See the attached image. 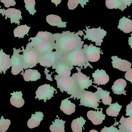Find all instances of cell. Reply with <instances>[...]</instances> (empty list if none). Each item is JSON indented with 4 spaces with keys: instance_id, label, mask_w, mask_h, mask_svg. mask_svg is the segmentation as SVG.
<instances>
[{
    "instance_id": "cell-31",
    "label": "cell",
    "mask_w": 132,
    "mask_h": 132,
    "mask_svg": "<svg viewBox=\"0 0 132 132\" xmlns=\"http://www.w3.org/2000/svg\"><path fill=\"white\" fill-rule=\"evenodd\" d=\"M122 108V105L116 102L111 104L106 110V114L109 116L117 117Z\"/></svg>"
},
{
    "instance_id": "cell-5",
    "label": "cell",
    "mask_w": 132,
    "mask_h": 132,
    "mask_svg": "<svg viewBox=\"0 0 132 132\" xmlns=\"http://www.w3.org/2000/svg\"><path fill=\"white\" fill-rule=\"evenodd\" d=\"M80 100V105H84L85 107H89L95 109V110H99L98 108L101 98L98 94L96 92L93 93L84 90L81 91L79 95Z\"/></svg>"
},
{
    "instance_id": "cell-25",
    "label": "cell",
    "mask_w": 132,
    "mask_h": 132,
    "mask_svg": "<svg viewBox=\"0 0 132 132\" xmlns=\"http://www.w3.org/2000/svg\"><path fill=\"white\" fill-rule=\"evenodd\" d=\"M23 76L25 81H36L41 78V75L37 70L29 68L26 70Z\"/></svg>"
},
{
    "instance_id": "cell-30",
    "label": "cell",
    "mask_w": 132,
    "mask_h": 132,
    "mask_svg": "<svg viewBox=\"0 0 132 132\" xmlns=\"http://www.w3.org/2000/svg\"><path fill=\"white\" fill-rule=\"evenodd\" d=\"M31 27L27 26L26 24L18 26L14 30V36L18 37L19 39L23 38L26 35L28 36L29 31Z\"/></svg>"
},
{
    "instance_id": "cell-18",
    "label": "cell",
    "mask_w": 132,
    "mask_h": 132,
    "mask_svg": "<svg viewBox=\"0 0 132 132\" xmlns=\"http://www.w3.org/2000/svg\"><path fill=\"white\" fill-rule=\"evenodd\" d=\"M10 55H8L3 52L1 49L0 50V73L2 72L4 74L6 73V71H7L11 66Z\"/></svg>"
},
{
    "instance_id": "cell-24",
    "label": "cell",
    "mask_w": 132,
    "mask_h": 132,
    "mask_svg": "<svg viewBox=\"0 0 132 132\" xmlns=\"http://www.w3.org/2000/svg\"><path fill=\"white\" fill-rule=\"evenodd\" d=\"M69 98L64 99L62 101L60 110L62 111L65 114L70 115L75 112L76 105L74 103L68 100Z\"/></svg>"
},
{
    "instance_id": "cell-33",
    "label": "cell",
    "mask_w": 132,
    "mask_h": 132,
    "mask_svg": "<svg viewBox=\"0 0 132 132\" xmlns=\"http://www.w3.org/2000/svg\"><path fill=\"white\" fill-rule=\"evenodd\" d=\"M105 5L109 9H119L123 11L127 7L124 6L118 0H106Z\"/></svg>"
},
{
    "instance_id": "cell-7",
    "label": "cell",
    "mask_w": 132,
    "mask_h": 132,
    "mask_svg": "<svg viewBox=\"0 0 132 132\" xmlns=\"http://www.w3.org/2000/svg\"><path fill=\"white\" fill-rule=\"evenodd\" d=\"M86 31L84 30L86 34V35H84V39H87L92 42H95L96 46H101L104 37L106 36L107 32L104 29H101V27L97 28L89 29L88 27L86 26Z\"/></svg>"
},
{
    "instance_id": "cell-12",
    "label": "cell",
    "mask_w": 132,
    "mask_h": 132,
    "mask_svg": "<svg viewBox=\"0 0 132 132\" xmlns=\"http://www.w3.org/2000/svg\"><path fill=\"white\" fill-rule=\"evenodd\" d=\"M52 67V69H55V71L60 77H69L71 74V70L73 68V66L63 60L60 58L55 64Z\"/></svg>"
},
{
    "instance_id": "cell-15",
    "label": "cell",
    "mask_w": 132,
    "mask_h": 132,
    "mask_svg": "<svg viewBox=\"0 0 132 132\" xmlns=\"http://www.w3.org/2000/svg\"><path fill=\"white\" fill-rule=\"evenodd\" d=\"M92 77L94 78L93 83L98 85H105L109 80V76L104 70L97 69L92 73Z\"/></svg>"
},
{
    "instance_id": "cell-40",
    "label": "cell",
    "mask_w": 132,
    "mask_h": 132,
    "mask_svg": "<svg viewBox=\"0 0 132 132\" xmlns=\"http://www.w3.org/2000/svg\"><path fill=\"white\" fill-rule=\"evenodd\" d=\"M126 116L132 117V101L126 106Z\"/></svg>"
},
{
    "instance_id": "cell-6",
    "label": "cell",
    "mask_w": 132,
    "mask_h": 132,
    "mask_svg": "<svg viewBox=\"0 0 132 132\" xmlns=\"http://www.w3.org/2000/svg\"><path fill=\"white\" fill-rule=\"evenodd\" d=\"M31 40V41L28 43V45L34 48L40 55L53 51L56 48L55 43L40 40L35 37H31L29 41Z\"/></svg>"
},
{
    "instance_id": "cell-39",
    "label": "cell",
    "mask_w": 132,
    "mask_h": 132,
    "mask_svg": "<svg viewBox=\"0 0 132 132\" xmlns=\"http://www.w3.org/2000/svg\"><path fill=\"white\" fill-rule=\"evenodd\" d=\"M125 78L127 80L130 81L132 84V68H130L126 71Z\"/></svg>"
},
{
    "instance_id": "cell-27",
    "label": "cell",
    "mask_w": 132,
    "mask_h": 132,
    "mask_svg": "<svg viewBox=\"0 0 132 132\" xmlns=\"http://www.w3.org/2000/svg\"><path fill=\"white\" fill-rule=\"evenodd\" d=\"M96 88L97 91L96 92L100 97L101 99L102 100V102L105 105H110L111 104L112 98L110 96V92L107 90H104L101 88L97 87V86L92 85Z\"/></svg>"
},
{
    "instance_id": "cell-4",
    "label": "cell",
    "mask_w": 132,
    "mask_h": 132,
    "mask_svg": "<svg viewBox=\"0 0 132 132\" xmlns=\"http://www.w3.org/2000/svg\"><path fill=\"white\" fill-rule=\"evenodd\" d=\"M22 50L21 52H23V60L24 62V69L31 68L36 66L39 63L40 54L29 45H26V48L24 49V46L21 47Z\"/></svg>"
},
{
    "instance_id": "cell-14",
    "label": "cell",
    "mask_w": 132,
    "mask_h": 132,
    "mask_svg": "<svg viewBox=\"0 0 132 132\" xmlns=\"http://www.w3.org/2000/svg\"><path fill=\"white\" fill-rule=\"evenodd\" d=\"M0 13L2 14L3 16L5 15V19H7V18H10L11 24L15 23L20 25V19L22 20L21 15V12L20 10L14 8H9L7 10L5 9H1Z\"/></svg>"
},
{
    "instance_id": "cell-19",
    "label": "cell",
    "mask_w": 132,
    "mask_h": 132,
    "mask_svg": "<svg viewBox=\"0 0 132 132\" xmlns=\"http://www.w3.org/2000/svg\"><path fill=\"white\" fill-rule=\"evenodd\" d=\"M127 85L126 81L122 78L116 80L112 87V91L115 94H123L126 95V91L125 90V88Z\"/></svg>"
},
{
    "instance_id": "cell-3",
    "label": "cell",
    "mask_w": 132,
    "mask_h": 132,
    "mask_svg": "<svg viewBox=\"0 0 132 132\" xmlns=\"http://www.w3.org/2000/svg\"><path fill=\"white\" fill-rule=\"evenodd\" d=\"M62 59L73 66H77L82 69L87 67L93 68V67L87 60L82 48L75 50L67 53Z\"/></svg>"
},
{
    "instance_id": "cell-32",
    "label": "cell",
    "mask_w": 132,
    "mask_h": 132,
    "mask_svg": "<svg viewBox=\"0 0 132 132\" xmlns=\"http://www.w3.org/2000/svg\"><path fill=\"white\" fill-rule=\"evenodd\" d=\"M35 37L40 40L55 43V39L54 34L49 32H39Z\"/></svg>"
},
{
    "instance_id": "cell-2",
    "label": "cell",
    "mask_w": 132,
    "mask_h": 132,
    "mask_svg": "<svg viewBox=\"0 0 132 132\" xmlns=\"http://www.w3.org/2000/svg\"><path fill=\"white\" fill-rule=\"evenodd\" d=\"M54 77L56 81L57 88H59L61 92L63 93L65 91L68 94L71 95L69 98H74V100L76 98L77 100L79 99L80 91L71 77H64L57 75H55Z\"/></svg>"
},
{
    "instance_id": "cell-29",
    "label": "cell",
    "mask_w": 132,
    "mask_h": 132,
    "mask_svg": "<svg viewBox=\"0 0 132 132\" xmlns=\"http://www.w3.org/2000/svg\"><path fill=\"white\" fill-rule=\"evenodd\" d=\"M86 122V120L81 117L74 119L71 124L72 131L73 132H82V128Z\"/></svg>"
},
{
    "instance_id": "cell-41",
    "label": "cell",
    "mask_w": 132,
    "mask_h": 132,
    "mask_svg": "<svg viewBox=\"0 0 132 132\" xmlns=\"http://www.w3.org/2000/svg\"><path fill=\"white\" fill-rule=\"evenodd\" d=\"M118 1L127 8V6H130L132 2V0H118Z\"/></svg>"
},
{
    "instance_id": "cell-36",
    "label": "cell",
    "mask_w": 132,
    "mask_h": 132,
    "mask_svg": "<svg viewBox=\"0 0 132 132\" xmlns=\"http://www.w3.org/2000/svg\"><path fill=\"white\" fill-rule=\"evenodd\" d=\"M11 123L10 120L4 119V117L2 116L0 119V132H6L9 128Z\"/></svg>"
},
{
    "instance_id": "cell-42",
    "label": "cell",
    "mask_w": 132,
    "mask_h": 132,
    "mask_svg": "<svg viewBox=\"0 0 132 132\" xmlns=\"http://www.w3.org/2000/svg\"><path fill=\"white\" fill-rule=\"evenodd\" d=\"M50 1H51L52 2L54 3L55 4L56 7H57L58 5L59 4L62 2V0H50Z\"/></svg>"
},
{
    "instance_id": "cell-10",
    "label": "cell",
    "mask_w": 132,
    "mask_h": 132,
    "mask_svg": "<svg viewBox=\"0 0 132 132\" xmlns=\"http://www.w3.org/2000/svg\"><path fill=\"white\" fill-rule=\"evenodd\" d=\"M55 92L57 93L56 89L50 84L41 85L38 88L36 92V99L38 98L39 100H43L45 102H46L48 100H50L52 97H54Z\"/></svg>"
},
{
    "instance_id": "cell-44",
    "label": "cell",
    "mask_w": 132,
    "mask_h": 132,
    "mask_svg": "<svg viewBox=\"0 0 132 132\" xmlns=\"http://www.w3.org/2000/svg\"><path fill=\"white\" fill-rule=\"evenodd\" d=\"M89 132H98V131L95 130V129H92V130H90Z\"/></svg>"
},
{
    "instance_id": "cell-1",
    "label": "cell",
    "mask_w": 132,
    "mask_h": 132,
    "mask_svg": "<svg viewBox=\"0 0 132 132\" xmlns=\"http://www.w3.org/2000/svg\"><path fill=\"white\" fill-rule=\"evenodd\" d=\"M84 35L82 31H79L76 33L66 31L62 33L54 34L56 46L55 51L59 57L62 58L71 51L82 48L84 43L79 35L82 36Z\"/></svg>"
},
{
    "instance_id": "cell-20",
    "label": "cell",
    "mask_w": 132,
    "mask_h": 132,
    "mask_svg": "<svg viewBox=\"0 0 132 132\" xmlns=\"http://www.w3.org/2000/svg\"><path fill=\"white\" fill-rule=\"evenodd\" d=\"M12 95L10 98L11 104L17 108H21L24 104V100L22 98V91L13 92L11 93Z\"/></svg>"
},
{
    "instance_id": "cell-45",
    "label": "cell",
    "mask_w": 132,
    "mask_h": 132,
    "mask_svg": "<svg viewBox=\"0 0 132 132\" xmlns=\"http://www.w3.org/2000/svg\"><path fill=\"white\" fill-rule=\"evenodd\" d=\"M1 5H0V11H1Z\"/></svg>"
},
{
    "instance_id": "cell-23",
    "label": "cell",
    "mask_w": 132,
    "mask_h": 132,
    "mask_svg": "<svg viewBox=\"0 0 132 132\" xmlns=\"http://www.w3.org/2000/svg\"><path fill=\"white\" fill-rule=\"evenodd\" d=\"M118 128L120 132H131L132 131V117L125 118L122 116L119 120Z\"/></svg>"
},
{
    "instance_id": "cell-38",
    "label": "cell",
    "mask_w": 132,
    "mask_h": 132,
    "mask_svg": "<svg viewBox=\"0 0 132 132\" xmlns=\"http://www.w3.org/2000/svg\"><path fill=\"white\" fill-rule=\"evenodd\" d=\"M2 3H4L5 7L9 8L10 6H14L16 4L15 0H0Z\"/></svg>"
},
{
    "instance_id": "cell-11",
    "label": "cell",
    "mask_w": 132,
    "mask_h": 132,
    "mask_svg": "<svg viewBox=\"0 0 132 132\" xmlns=\"http://www.w3.org/2000/svg\"><path fill=\"white\" fill-rule=\"evenodd\" d=\"M87 60L89 62H97L101 58V54H103L101 52V48L96 47L90 44L89 45H84L82 48Z\"/></svg>"
},
{
    "instance_id": "cell-21",
    "label": "cell",
    "mask_w": 132,
    "mask_h": 132,
    "mask_svg": "<svg viewBox=\"0 0 132 132\" xmlns=\"http://www.w3.org/2000/svg\"><path fill=\"white\" fill-rule=\"evenodd\" d=\"M46 21L50 25L57 26L59 28H65L67 27V22L62 21L59 16L56 15L50 14L46 17Z\"/></svg>"
},
{
    "instance_id": "cell-8",
    "label": "cell",
    "mask_w": 132,
    "mask_h": 132,
    "mask_svg": "<svg viewBox=\"0 0 132 132\" xmlns=\"http://www.w3.org/2000/svg\"><path fill=\"white\" fill-rule=\"evenodd\" d=\"M13 54L11 59V66L12 67L11 73L16 75L21 73V75L24 74V65L23 62V55H20L21 48L16 50L13 48Z\"/></svg>"
},
{
    "instance_id": "cell-28",
    "label": "cell",
    "mask_w": 132,
    "mask_h": 132,
    "mask_svg": "<svg viewBox=\"0 0 132 132\" xmlns=\"http://www.w3.org/2000/svg\"><path fill=\"white\" fill-rule=\"evenodd\" d=\"M65 121L59 119H55V122H52L53 125L50 127V129L52 132H65L64 124Z\"/></svg>"
},
{
    "instance_id": "cell-34",
    "label": "cell",
    "mask_w": 132,
    "mask_h": 132,
    "mask_svg": "<svg viewBox=\"0 0 132 132\" xmlns=\"http://www.w3.org/2000/svg\"><path fill=\"white\" fill-rule=\"evenodd\" d=\"M89 2L88 0H68V6L70 10H73L77 7L79 4L82 7L84 8V5H87V2Z\"/></svg>"
},
{
    "instance_id": "cell-35",
    "label": "cell",
    "mask_w": 132,
    "mask_h": 132,
    "mask_svg": "<svg viewBox=\"0 0 132 132\" xmlns=\"http://www.w3.org/2000/svg\"><path fill=\"white\" fill-rule=\"evenodd\" d=\"M24 2L25 4L26 8L30 14L34 15L36 12L35 9V5L36 4L35 0H24Z\"/></svg>"
},
{
    "instance_id": "cell-16",
    "label": "cell",
    "mask_w": 132,
    "mask_h": 132,
    "mask_svg": "<svg viewBox=\"0 0 132 132\" xmlns=\"http://www.w3.org/2000/svg\"><path fill=\"white\" fill-rule=\"evenodd\" d=\"M101 111L97 110V111H90L87 113V116L89 120L91 121L93 125H95L102 124L105 118V115L102 112L103 109L100 108Z\"/></svg>"
},
{
    "instance_id": "cell-17",
    "label": "cell",
    "mask_w": 132,
    "mask_h": 132,
    "mask_svg": "<svg viewBox=\"0 0 132 132\" xmlns=\"http://www.w3.org/2000/svg\"><path fill=\"white\" fill-rule=\"evenodd\" d=\"M112 67L122 71H127L131 68L132 65L131 63L125 60L121 59L117 56H112Z\"/></svg>"
},
{
    "instance_id": "cell-37",
    "label": "cell",
    "mask_w": 132,
    "mask_h": 132,
    "mask_svg": "<svg viewBox=\"0 0 132 132\" xmlns=\"http://www.w3.org/2000/svg\"><path fill=\"white\" fill-rule=\"evenodd\" d=\"M101 132H120V131L114 125H112L109 127L104 126V128L102 129Z\"/></svg>"
},
{
    "instance_id": "cell-9",
    "label": "cell",
    "mask_w": 132,
    "mask_h": 132,
    "mask_svg": "<svg viewBox=\"0 0 132 132\" xmlns=\"http://www.w3.org/2000/svg\"><path fill=\"white\" fill-rule=\"evenodd\" d=\"M77 73H73L71 76L73 80L75 81L80 91L85 89H88L90 86H92V79H90V77H87L81 72V69L78 67H76Z\"/></svg>"
},
{
    "instance_id": "cell-13",
    "label": "cell",
    "mask_w": 132,
    "mask_h": 132,
    "mask_svg": "<svg viewBox=\"0 0 132 132\" xmlns=\"http://www.w3.org/2000/svg\"><path fill=\"white\" fill-rule=\"evenodd\" d=\"M60 58L56 51H50L40 55L39 63L43 67H51L55 64Z\"/></svg>"
},
{
    "instance_id": "cell-43",
    "label": "cell",
    "mask_w": 132,
    "mask_h": 132,
    "mask_svg": "<svg viewBox=\"0 0 132 132\" xmlns=\"http://www.w3.org/2000/svg\"><path fill=\"white\" fill-rule=\"evenodd\" d=\"M131 37L129 38V45L130 46L132 50V33L131 34Z\"/></svg>"
},
{
    "instance_id": "cell-46",
    "label": "cell",
    "mask_w": 132,
    "mask_h": 132,
    "mask_svg": "<svg viewBox=\"0 0 132 132\" xmlns=\"http://www.w3.org/2000/svg\"></svg>"
},
{
    "instance_id": "cell-22",
    "label": "cell",
    "mask_w": 132,
    "mask_h": 132,
    "mask_svg": "<svg viewBox=\"0 0 132 132\" xmlns=\"http://www.w3.org/2000/svg\"><path fill=\"white\" fill-rule=\"evenodd\" d=\"M43 113L41 112H36L35 114H32L31 118L29 119L27 125L29 128L32 129L38 127L40 122L43 120Z\"/></svg>"
},
{
    "instance_id": "cell-26",
    "label": "cell",
    "mask_w": 132,
    "mask_h": 132,
    "mask_svg": "<svg viewBox=\"0 0 132 132\" xmlns=\"http://www.w3.org/2000/svg\"><path fill=\"white\" fill-rule=\"evenodd\" d=\"M118 28L123 31L125 33H130L132 31V20L123 17L119 21Z\"/></svg>"
}]
</instances>
